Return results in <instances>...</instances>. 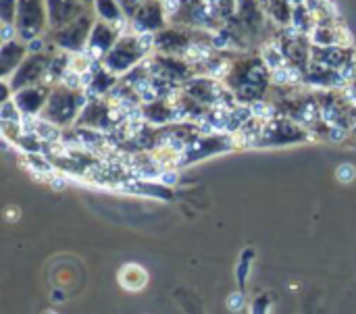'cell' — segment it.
Segmentation results:
<instances>
[{
	"label": "cell",
	"instance_id": "1",
	"mask_svg": "<svg viewBox=\"0 0 356 314\" xmlns=\"http://www.w3.org/2000/svg\"><path fill=\"white\" fill-rule=\"evenodd\" d=\"M186 56L192 58V60H204L207 56H211V48L204 46V44H192V46L188 48Z\"/></svg>",
	"mask_w": 356,
	"mask_h": 314
},
{
	"label": "cell",
	"instance_id": "2",
	"mask_svg": "<svg viewBox=\"0 0 356 314\" xmlns=\"http://www.w3.org/2000/svg\"><path fill=\"white\" fill-rule=\"evenodd\" d=\"M338 179L344 181V183H348L350 179H355V169H353V165H342V167L338 169Z\"/></svg>",
	"mask_w": 356,
	"mask_h": 314
},
{
	"label": "cell",
	"instance_id": "3",
	"mask_svg": "<svg viewBox=\"0 0 356 314\" xmlns=\"http://www.w3.org/2000/svg\"><path fill=\"white\" fill-rule=\"evenodd\" d=\"M138 42L144 46V48H148L150 44H152V33H148V31H144V33H140V38H138Z\"/></svg>",
	"mask_w": 356,
	"mask_h": 314
},
{
	"label": "cell",
	"instance_id": "4",
	"mask_svg": "<svg viewBox=\"0 0 356 314\" xmlns=\"http://www.w3.org/2000/svg\"><path fill=\"white\" fill-rule=\"evenodd\" d=\"M179 8V0H165V13H175Z\"/></svg>",
	"mask_w": 356,
	"mask_h": 314
},
{
	"label": "cell",
	"instance_id": "5",
	"mask_svg": "<svg viewBox=\"0 0 356 314\" xmlns=\"http://www.w3.org/2000/svg\"><path fill=\"white\" fill-rule=\"evenodd\" d=\"M161 181L163 183H175L177 181V175L175 173H165V175H161Z\"/></svg>",
	"mask_w": 356,
	"mask_h": 314
},
{
	"label": "cell",
	"instance_id": "6",
	"mask_svg": "<svg viewBox=\"0 0 356 314\" xmlns=\"http://www.w3.org/2000/svg\"><path fill=\"white\" fill-rule=\"evenodd\" d=\"M229 306L236 308V311H240V308H242V298H240V296H232V298H229Z\"/></svg>",
	"mask_w": 356,
	"mask_h": 314
},
{
	"label": "cell",
	"instance_id": "7",
	"mask_svg": "<svg viewBox=\"0 0 356 314\" xmlns=\"http://www.w3.org/2000/svg\"><path fill=\"white\" fill-rule=\"evenodd\" d=\"M10 35H13V29H10V25H4V27H2V40L6 42V40H10Z\"/></svg>",
	"mask_w": 356,
	"mask_h": 314
},
{
	"label": "cell",
	"instance_id": "8",
	"mask_svg": "<svg viewBox=\"0 0 356 314\" xmlns=\"http://www.w3.org/2000/svg\"><path fill=\"white\" fill-rule=\"evenodd\" d=\"M52 188H56V190H60V188H65V179H60V177H56V179H52Z\"/></svg>",
	"mask_w": 356,
	"mask_h": 314
},
{
	"label": "cell",
	"instance_id": "9",
	"mask_svg": "<svg viewBox=\"0 0 356 314\" xmlns=\"http://www.w3.org/2000/svg\"><path fill=\"white\" fill-rule=\"evenodd\" d=\"M292 4H298V2H305V0H290Z\"/></svg>",
	"mask_w": 356,
	"mask_h": 314
}]
</instances>
